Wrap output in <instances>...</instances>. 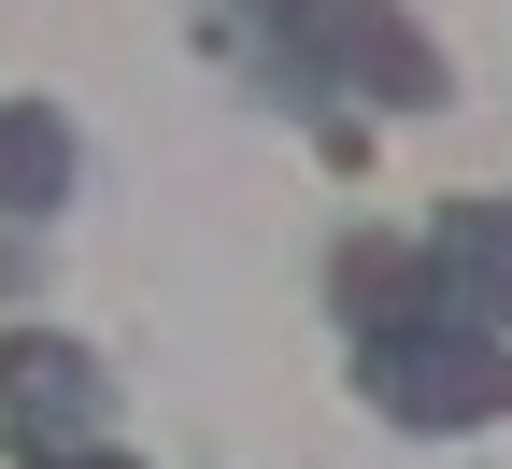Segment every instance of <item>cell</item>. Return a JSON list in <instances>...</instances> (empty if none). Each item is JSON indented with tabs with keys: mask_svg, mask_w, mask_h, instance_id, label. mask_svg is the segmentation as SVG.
Instances as JSON below:
<instances>
[{
	"mask_svg": "<svg viewBox=\"0 0 512 469\" xmlns=\"http://www.w3.org/2000/svg\"><path fill=\"white\" fill-rule=\"evenodd\" d=\"M370 398L399 427H484V413H512V356L484 313H399V327H370Z\"/></svg>",
	"mask_w": 512,
	"mask_h": 469,
	"instance_id": "cell-1",
	"label": "cell"
},
{
	"mask_svg": "<svg viewBox=\"0 0 512 469\" xmlns=\"http://www.w3.org/2000/svg\"><path fill=\"white\" fill-rule=\"evenodd\" d=\"M0 413H15L29 455H72V441L100 427V370H86L72 342H43V327H29V342H0Z\"/></svg>",
	"mask_w": 512,
	"mask_h": 469,
	"instance_id": "cell-2",
	"label": "cell"
},
{
	"mask_svg": "<svg viewBox=\"0 0 512 469\" xmlns=\"http://www.w3.org/2000/svg\"><path fill=\"white\" fill-rule=\"evenodd\" d=\"M427 285H441V313H498L512 327V199H456V214H441Z\"/></svg>",
	"mask_w": 512,
	"mask_h": 469,
	"instance_id": "cell-3",
	"label": "cell"
},
{
	"mask_svg": "<svg viewBox=\"0 0 512 469\" xmlns=\"http://www.w3.org/2000/svg\"><path fill=\"white\" fill-rule=\"evenodd\" d=\"M313 43H328L370 100H441V57H427L399 15H384V0H328V15H313Z\"/></svg>",
	"mask_w": 512,
	"mask_h": 469,
	"instance_id": "cell-4",
	"label": "cell"
},
{
	"mask_svg": "<svg viewBox=\"0 0 512 469\" xmlns=\"http://www.w3.org/2000/svg\"><path fill=\"white\" fill-rule=\"evenodd\" d=\"M72 199V128H57L43 100L0 114V214H57Z\"/></svg>",
	"mask_w": 512,
	"mask_h": 469,
	"instance_id": "cell-5",
	"label": "cell"
},
{
	"mask_svg": "<svg viewBox=\"0 0 512 469\" xmlns=\"http://www.w3.org/2000/svg\"><path fill=\"white\" fill-rule=\"evenodd\" d=\"M413 285H427L413 256H342V299H356L370 327H399V313H413Z\"/></svg>",
	"mask_w": 512,
	"mask_h": 469,
	"instance_id": "cell-6",
	"label": "cell"
},
{
	"mask_svg": "<svg viewBox=\"0 0 512 469\" xmlns=\"http://www.w3.org/2000/svg\"><path fill=\"white\" fill-rule=\"evenodd\" d=\"M256 15H285V29H313V15H328V0H256Z\"/></svg>",
	"mask_w": 512,
	"mask_h": 469,
	"instance_id": "cell-7",
	"label": "cell"
},
{
	"mask_svg": "<svg viewBox=\"0 0 512 469\" xmlns=\"http://www.w3.org/2000/svg\"><path fill=\"white\" fill-rule=\"evenodd\" d=\"M43 469H114V455H86V441H72V455H43Z\"/></svg>",
	"mask_w": 512,
	"mask_h": 469,
	"instance_id": "cell-8",
	"label": "cell"
}]
</instances>
